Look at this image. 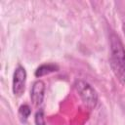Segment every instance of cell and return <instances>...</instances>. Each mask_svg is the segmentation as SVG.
<instances>
[{"label": "cell", "mask_w": 125, "mask_h": 125, "mask_svg": "<svg viewBox=\"0 0 125 125\" xmlns=\"http://www.w3.org/2000/svg\"><path fill=\"white\" fill-rule=\"evenodd\" d=\"M26 82V70L23 66L19 64L13 74V93L16 97H21L24 93Z\"/></svg>", "instance_id": "obj_3"}, {"label": "cell", "mask_w": 125, "mask_h": 125, "mask_svg": "<svg viewBox=\"0 0 125 125\" xmlns=\"http://www.w3.org/2000/svg\"><path fill=\"white\" fill-rule=\"evenodd\" d=\"M122 30H123L124 35H125V23H123V25H122Z\"/></svg>", "instance_id": "obj_8"}, {"label": "cell", "mask_w": 125, "mask_h": 125, "mask_svg": "<svg viewBox=\"0 0 125 125\" xmlns=\"http://www.w3.org/2000/svg\"><path fill=\"white\" fill-rule=\"evenodd\" d=\"M44 94H45V83L42 80L35 81L30 90V99L35 106H38L42 104L44 100Z\"/></svg>", "instance_id": "obj_4"}, {"label": "cell", "mask_w": 125, "mask_h": 125, "mask_svg": "<svg viewBox=\"0 0 125 125\" xmlns=\"http://www.w3.org/2000/svg\"><path fill=\"white\" fill-rule=\"evenodd\" d=\"M109 63L116 79L125 84V49L118 35L111 33L109 37Z\"/></svg>", "instance_id": "obj_1"}, {"label": "cell", "mask_w": 125, "mask_h": 125, "mask_svg": "<svg viewBox=\"0 0 125 125\" xmlns=\"http://www.w3.org/2000/svg\"><path fill=\"white\" fill-rule=\"evenodd\" d=\"M59 70V66L54 63H44L38 66L34 72V75L36 77H42L44 75H47L52 72H56Z\"/></svg>", "instance_id": "obj_5"}, {"label": "cell", "mask_w": 125, "mask_h": 125, "mask_svg": "<svg viewBox=\"0 0 125 125\" xmlns=\"http://www.w3.org/2000/svg\"><path fill=\"white\" fill-rule=\"evenodd\" d=\"M74 87L86 106H88L89 108H93L96 106L98 103V95L89 83L83 80H78L75 82Z\"/></svg>", "instance_id": "obj_2"}, {"label": "cell", "mask_w": 125, "mask_h": 125, "mask_svg": "<svg viewBox=\"0 0 125 125\" xmlns=\"http://www.w3.org/2000/svg\"><path fill=\"white\" fill-rule=\"evenodd\" d=\"M34 122H35V125H46L45 117H44V110L42 108L36 111L35 116H34Z\"/></svg>", "instance_id": "obj_7"}, {"label": "cell", "mask_w": 125, "mask_h": 125, "mask_svg": "<svg viewBox=\"0 0 125 125\" xmlns=\"http://www.w3.org/2000/svg\"><path fill=\"white\" fill-rule=\"evenodd\" d=\"M30 112H31V109L29 107V105L27 104H21L19 108V118L21 120V122L22 123H25L28 116L30 115Z\"/></svg>", "instance_id": "obj_6"}]
</instances>
